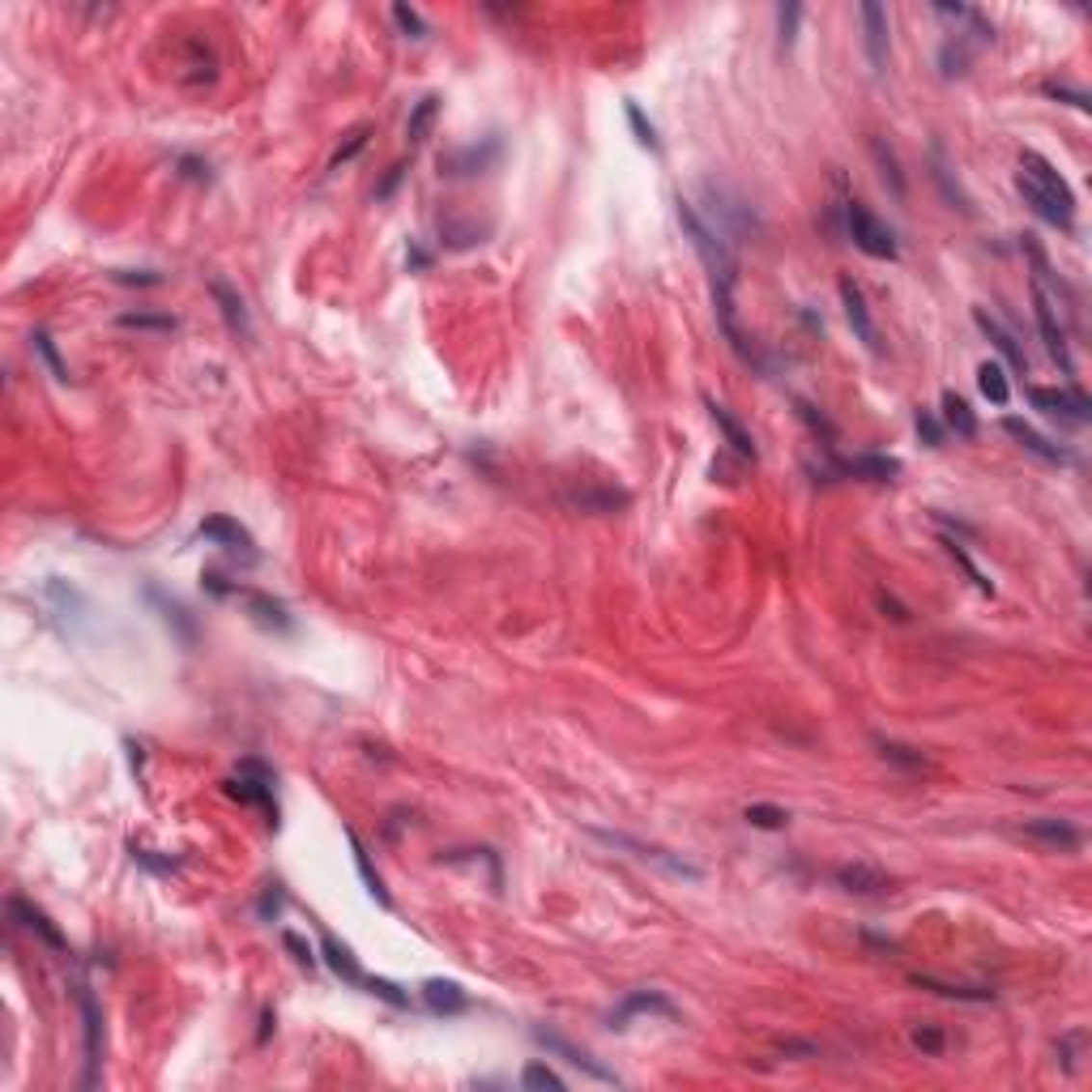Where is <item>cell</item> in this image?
I'll return each mask as SVG.
<instances>
[{"mask_svg": "<svg viewBox=\"0 0 1092 1092\" xmlns=\"http://www.w3.org/2000/svg\"><path fill=\"white\" fill-rule=\"evenodd\" d=\"M1016 188H1020L1025 205L1041 218V222L1058 226V231H1071V222H1076V193H1071V184L1062 180L1058 167L1050 163V158H1041L1037 150L1020 154Z\"/></svg>", "mask_w": 1092, "mask_h": 1092, "instance_id": "cell-1", "label": "cell"}, {"mask_svg": "<svg viewBox=\"0 0 1092 1092\" xmlns=\"http://www.w3.org/2000/svg\"><path fill=\"white\" fill-rule=\"evenodd\" d=\"M674 210H679V222H683V231L691 235V244H696V252H700V261H704V270H709V277H713V295H734V277H739V261H734V244L730 240H721L717 231H713L709 222H704V214L696 210L691 201H674Z\"/></svg>", "mask_w": 1092, "mask_h": 1092, "instance_id": "cell-2", "label": "cell"}, {"mask_svg": "<svg viewBox=\"0 0 1092 1092\" xmlns=\"http://www.w3.org/2000/svg\"><path fill=\"white\" fill-rule=\"evenodd\" d=\"M841 214H845V231H849V240H853L858 252H867L871 261H897V256H900L897 235H892L862 201H853V196H849V201L841 205Z\"/></svg>", "mask_w": 1092, "mask_h": 1092, "instance_id": "cell-3", "label": "cell"}, {"mask_svg": "<svg viewBox=\"0 0 1092 1092\" xmlns=\"http://www.w3.org/2000/svg\"><path fill=\"white\" fill-rule=\"evenodd\" d=\"M1032 307H1037V329H1041V342H1046L1050 359H1058V367L1071 376L1076 363H1071V351H1067V329H1062V316H1058V295H1050L1037 277H1032Z\"/></svg>", "mask_w": 1092, "mask_h": 1092, "instance_id": "cell-4", "label": "cell"}, {"mask_svg": "<svg viewBox=\"0 0 1092 1092\" xmlns=\"http://www.w3.org/2000/svg\"><path fill=\"white\" fill-rule=\"evenodd\" d=\"M226 793L231 798L247 802V807H261L265 819L277 823V802H273V772L265 768L261 760H244L240 772H235L231 781H226Z\"/></svg>", "mask_w": 1092, "mask_h": 1092, "instance_id": "cell-5", "label": "cell"}, {"mask_svg": "<svg viewBox=\"0 0 1092 1092\" xmlns=\"http://www.w3.org/2000/svg\"><path fill=\"white\" fill-rule=\"evenodd\" d=\"M1028 402L1037 405V410H1046L1050 419L1058 423H1071V427H1084L1092 419V402L1084 393L1076 389V384H1067V389H1028Z\"/></svg>", "mask_w": 1092, "mask_h": 1092, "instance_id": "cell-6", "label": "cell"}, {"mask_svg": "<svg viewBox=\"0 0 1092 1092\" xmlns=\"http://www.w3.org/2000/svg\"><path fill=\"white\" fill-rule=\"evenodd\" d=\"M593 837L607 841L611 849H628V853H637L640 862H658V867H666L670 875H679V879H704V871H700V867H691L688 858H679V853H670V849L644 845V841H632V837H623V832H602V828H593Z\"/></svg>", "mask_w": 1092, "mask_h": 1092, "instance_id": "cell-7", "label": "cell"}, {"mask_svg": "<svg viewBox=\"0 0 1092 1092\" xmlns=\"http://www.w3.org/2000/svg\"><path fill=\"white\" fill-rule=\"evenodd\" d=\"M231 602H240L244 614L265 632H291L295 619L273 593H261V589H244V585H231Z\"/></svg>", "mask_w": 1092, "mask_h": 1092, "instance_id": "cell-8", "label": "cell"}, {"mask_svg": "<svg viewBox=\"0 0 1092 1092\" xmlns=\"http://www.w3.org/2000/svg\"><path fill=\"white\" fill-rule=\"evenodd\" d=\"M1002 431H1007L1025 453L1037 456V461H1046V465H1071V449H1062V444L1046 440L1037 427L1025 423V419H1016V414H1007V419H1002Z\"/></svg>", "mask_w": 1092, "mask_h": 1092, "instance_id": "cell-9", "label": "cell"}, {"mask_svg": "<svg viewBox=\"0 0 1092 1092\" xmlns=\"http://www.w3.org/2000/svg\"><path fill=\"white\" fill-rule=\"evenodd\" d=\"M196 533H201L205 542L222 546L226 555H240V559H256V542H252V533H247L240 521H231V516H210V521L196 525Z\"/></svg>", "mask_w": 1092, "mask_h": 1092, "instance_id": "cell-10", "label": "cell"}, {"mask_svg": "<svg viewBox=\"0 0 1092 1092\" xmlns=\"http://www.w3.org/2000/svg\"><path fill=\"white\" fill-rule=\"evenodd\" d=\"M841 307H845V321L853 337H858L867 351H879V333H875V321H871V307H867V295L853 277H841Z\"/></svg>", "mask_w": 1092, "mask_h": 1092, "instance_id": "cell-11", "label": "cell"}, {"mask_svg": "<svg viewBox=\"0 0 1092 1092\" xmlns=\"http://www.w3.org/2000/svg\"><path fill=\"white\" fill-rule=\"evenodd\" d=\"M1016 832H1020V837H1028V841H1037V845L1062 849V853L1084 845V832H1079L1071 819H1025Z\"/></svg>", "mask_w": 1092, "mask_h": 1092, "instance_id": "cell-12", "label": "cell"}, {"mask_svg": "<svg viewBox=\"0 0 1092 1092\" xmlns=\"http://www.w3.org/2000/svg\"><path fill=\"white\" fill-rule=\"evenodd\" d=\"M858 13H862V43H867V61H871L875 73H883V68H888V9L875 5V0H867Z\"/></svg>", "mask_w": 1092, "mask_h": 1092, "instance_id": "cell-13", "label": "cell"}, {"mask_svg": "<svg viewBox=\"0 0 1092 1092\" xmlns=\"http://www.w3.org/2000/svg\"><path fill=\"white\" fill-rule=\"evenodd\" d=\"M973 325H977V329H981V333H986V337H990V342H995V351H999V354H1002V359H1007L1011 367H1016V372H1028V359H1025V346H1020V342H1016V333H1011V329H1007V325H1002V321H999V316H990V312H986V307H973Z\"/></svg>", "mask_w": 1092, "mask_h": 1092, "instance_id": "cell-14", "label": "cell"}, {"mask_svg": "<svg viewBox=\"0 0 1092 1092\" xmlns=\"http://www.w3.org/2000/svg\"><path fill=\"white\" fill-rule=\"evenodd\" d=\"M640 1011H644V1016H666V1020L679 1016V1007H674L662 990H637V995L623 999V1007L611 1016V1028H623L632 1016H640Z\"/></svg>", "mask_w": 1092, "mask_h": 1092, "instance_id": "cell-15", "label": "cell"}, {"mask_svg": "<svg viewBox=\"0 0 1092 1092\" xmlns=\"http://www.w3.org/2000/svg\"><path fill=\"white\" fill-rule=\"evenodd\" d=\"M837 883L853 897H888L892 892V879L883 871L867 867V862H849V867H837Z\"/></svg>", "mask_w": 1092, "mask_h": 1092, "instance_id": "cell-16", "label": "cell"}, {"mask_svg": "<svg viewBox=\"0 0 1092 1092\" xmlns=\"http://www.w3.org/2000/svg\"><path fill=\"white\" fill-rule=\"evenodd\" d=\"M495 154H500V142H495V137H486L482 150H479V145H465V150H456V154H444V158H440V171H444V175H474V171H486Z\"/></svg>", "mask_w": 1092, "mask_h": 1092, "instance_id": "cell-17", "label": "cell"}, {"mask_svg": "<svg viewBox=\"0 0 1092 1092\" xmlns=\"http://www.w3.org/2000/svg\"><path fill=\"white\" fill-rule=\"evenodd\" d=\"M837 474H849V479H867V482H892L900 474L897 456H849V461H837Z\"/></svg>", "mask_w": 1092, "mask_h": 1092, "instance_id": "cell-18", "label": "cell"}, {"mask_svg": "<svg viewBox=\"0 0 1092 1092\" xmlns=\"http://www.w3.org/2000/svg\"><path fill=\"white\" fill-rule=\"evenodd\" d=\"M9 913H13V918L22 922V926L31 930V935H39V939H43V943H47V948H52V951H68L65 935H61V930L52 926V918H47L43 909H35V905H26V900H17V897H13V900H9Z\"/></svg>", "mask_w": 1092, "mask_h": 1092, "instance_id": "cell-19", "label": "cell"}, {"mask_svg": "<svg viewBox=\"0 0 1092 1092\" xmlns=\"http://www.w3.org/2000/svg\"><path fill=\"white\" fill-rule=\"evenodd\" d=\"M423 1002L435 1011V1016H456V1011L470 1007V995H465L456 981L431 977V981H423Z\"/></svg>", "mask_w": 1092, "mask_h": 1092, "instance_id": "cell-20", "label": "cell"}, {"mask_svg": "<svg viewBox=\"0 0 1092 1092\" xmlns=\"http://www.w3.org/2000/svg\"><path fill=\"white\" fill-rule=\"evenodd\" d=\"M210 295L218 299V307H222V321L231 325V333H240V337H252V321H247V307H244V299H240V295H235L231 286L222 282V277H214V282H210Z\"/></svg>", "mask_w": 1092, "mask_h": 1092, "instance_id": "cell-21", "label": "cell"}, {"mask_svg": "<svg viewBox=\"0 0 1092 1092\" xmlns=\"http://www.w3.org/2000/svg\"><path fill=\"white\" fill-rule=\"evenodd\" d=\"M709 414H713V423L721 427V435H726V444L739 456H747V461H756V440H751V431L742 427L734 414L726 410V405H717V402H709Z\"/></svg>", "mask_w": 1092, "mask_h": 1092, "instance_id": "cell-22", "label": "cell"}, {"mask_svg": "<svg viewBox=\"0 0 1092 1092\" xmlns=\"http://www.w3.org/2000/svg\"><path fill=\"white\" fill-rule=\"evenodd\" d=\"M943 427L956 431L960 440H977V414L969 410V402L960 393H943Z\"/></svg>", "mask_w": 1092, "mask_h": 1092, "instance_id": "cell-23", "label": "cell"}, {"mask_svg": "<svg viewBox=\"0 0 1092 1092\" xmlns=\"http://www.w3.org/2000/svg\"><path fill=\"white\" fill-rule=\"evenodd\" d=\"M77 999H82V1016H86V1084H94V1071H98V1028H103V1016H98V1002L91 990H77Z\"/></svg>", "mask_w": 1092, "mask_h": 1092, "instance_id": "cell-24", "label": "cell"}, {"mask_svg": "<svg viewBox=\"0 0 1092 1092\" xmlns=\"http://www.w3.org/2000/svg\"><path fill=\"white\" fill-rule=\"evenodd\" d=\"M321 951H325V965H329L337 977L351 981V986H363V969H359V960H354V951L346 948V943H337L333 935H325V939H321Z\"/></svg>", "mask_w": 1092, "mask_h": 1092, "instance_id": "cell-25", "label": "cell"}, {"mask_svg": "<svg viewBox=\"0 0 1092 1092\" xmlns=\"http://www.w3.org/2000/svg\"><path fill=\"white\" fill-rule=\"evenodd\" d=\"M435 116H440V94H423L419 103L410 107V120H405V142L410 145H423L427 133H431Z\"/></svg>", "mask_w": 1092, "mask_h": 1092, "instance_id": "cell-26", "label": "cell"}, {"mask_svg": "<svg viewBox=\"0 0 1092 1092\" xmlns=\"http://www.w3.org/2000/svg\"><path fill=\"white\" fill-rule=\"evenodd\" d=\"M913 986L935 990V995H943V999H960V1002H986V999H995V990H981V986H951V981L926 977V973H913Z\"/></svg>", "mask_w": 1092, "mask_h": 1092, "instance_id": "cell-27", "label": "cell"}, {"mask_svg": "<svg viewBox=\"0 0 1092 1092\" xmlns=\"http://www.w3.org/2000/svg\"><path fill=\"white\" fill-rule=\"evenodd\" d=\"M538 1041H542V1046H546V1050H555V1054H563V1058H568V1062H572V1067H581V1071H589V1076H593V1079H614V1076H611V1071H602V1067H598V1062H593L589 1054H585V1050H577V1046H568V1041H563V1037H555V1032H538Z\"/></svg>", "mask_w": 1092, "mask_h": 1092, "instance_id": "cell-28", "label": "cell"}, {"mask_svg": "<svg viewBox=\"0 0 1092 1092\" xmlns=\"http://www.w3.org/2000/svg\"><path fill=\"white\" fill-rule=\"evenodd\" d=\"M977 389H981V397H986V402H995V405H1007V402H1011L1007 372H1002L999 363H981V367H977Z\"/></svg>", "mask_w": 1092, "mask_h": 1092, "instance_id": "cell-29", "label": "cell"}, {"mask_svg": "<svg viewBox=\"0 0 1092 1092\" xmlns=\"http://www.w3.org/2000/svg\"><path fill=\"white\" fill-rule=\"evenodd\" d=\"M346 841H351V849H354V867H359V875H363V883H367V892H372L376 900H380L384 909H393V897L384 892V883H380V875L372 871V858H367V849H363V841L354 837V832H346Z\"/></svg>", "mask_w": 1092, "mask_h": 1092, "instance_id": "cell-30", "label": "cell"}, {"mask_svg": "<svg viewBox=\"0 0 1092 1092\" xmlns=\"http://www.w3.org/2000/svg\"><path fill=\"white\" fill-rule=\"evenodd\" d=\"M879 756L888 760V764H897V768H905V772L930 768V760L922 756L918 747H905V742H897V739H879Z\"/></svg>", "mask_w": 1092, "mask_h": 1092, "instance_id": "cell-31", "label": "cell"}, {"mask_svg": "<svg viewBox=\"0 0 1092 1092\" xmlns=\"http://www.w3.org/2000/svg\"><path fill=\"white\" fill-rule=\"evenodd\" d=\"M572 504H577L581 512H614V508H628V491H581L572 495Z\"/></svg>", "mask_w": 1092, "mask_h": 1092, "instance_id": "cell-32", "label": "cell"}, {"mask_svg": "<svg viewBox=\"0 0 1092 1092\" xmlns=\"http://www.w3.org/2000/svg\"><path fill=\"white\" fill-rule=\"evenodd\" d=\"M120 329H150V333H175L180 321L167 312H124L120 316Z\"/></svg>", "mask_w": 1092, "mask_h": 1092, "instance_id": "cell-33", "label": "cell"}, {"mask_svg": "<svg viewBox=\"0 0 1092 1092\" xmlns=\"http://www.w3.org/2000/svg\"><path fill=\"white\" fill-rule=\"evenodd\" d=\"M871 150H875V163H879V175H883V184H888V188H892V193H897V196H905V180H900L897 154H892L888 145L879 142V137H875V142H871Z\"/></svg>", "mask_w": 1092, "mask_h": 1092, "instance_id": "cell-34", "label": "cell"}, {"mask_svg": "<svg viewBox=\"0 0 1092 1092\" xmlns=\"http://www.w3.org/2000/svg\"><path fill=\"white\" fill-rule=\"evenodd\" d=\"M943 546H948V555H951V559H956V563H960V568H965V572H969V581H973V585H977V589H981V593H995V585H990V577H986V572H981V568H977V563H973V559H969V551H965V542H956V538H943Z\"/></svg>", "mask_w": 1092, "mask_h": 1092, "instance_id": "cell-35", "label": "cell"}, {"mask_svg": "<svg viewBox=\"0 0 1092 1092\" xmlns=\"http://www.w3.org/2000/svg\"><path fill=\"white\" fill-rule=\"evenodd\" d=\"M31 346H35V354H39V359H43V363H47V372H52V376H56V380H61V384H65V380H68V367L61 363V354H56V346H52V337H47L43 329H39V333L31 337Z\"/></svg>", "mask_w": 1092, "mask_h": 1092, "instance_id": "cell-36", "label": "cell"}, {"mask_svg": "<svg viewBox=\"0 0 1092 1092\" xmlns=\"http://www.w3.org/2000/svg\"><path fill=\"white\" fill-rule=\"evenodd\" d=\"M363 990L367 995H376V999H384V1002H393V1007H410V995H405L397 981H389V977H363Z\"/></svg>", "mask_w": 1092, "mask_h": 1092, "instance_id": "cell-37", "label": "cell"}, {"mask_svg": "<svg viewBox=\"0 0 1092 1092\" xmlns=\"http://www.w3.org/2000/svg\"><path fill=\"white\" fill-rule=\"evenodd\" d=\"M909 1041H913V1050H922L926 1058H939L943 1054V1046H948V1037L935 1028V1025H918L909 1032Z\"/></svg>", "mask_w": 1092, "mask_h": 1092, "instance_id": "cell-38", "label": "cell"}, {"mask_svg": "<svg viewBox=\"0 0 1092 1092\" xmlns=\"http://www.w3.org/2000/svg\"><path fill=\"white\" fill-rule=\"evenodd\" d=\"M628 124H632V133H637V142L644 145V150H653V154L662 150L658 128H653V120H644V112H640L637 103H628Z\"/></svg>", "mask_w": 1092, "mask_h": 1092, "instance_id": "cell-39", "label": "cell"}, {"mask_svg": "<svg viewBox=\"0 0 1092 1092\" xmlns=\"http://www.w3.org/2000/svg\"><path fill=\"white\" fill-rule=\"evenodd\" d=\"M751 823V828H786L790 823V811L781 807H768V802H756V807H747V816H742Z\"/></svg>", "mask_w": 1092, "mask_h": 1092, "instance_id": "cell-40", "label": "cell"}, {"mask_svg": "<svg viewBox=\"0 0 1092 1092\" xmlns=\"http://www.w3.org/2000/svg\"><path fill=\"white\" fill-rule=\"evenodd\" d=\"M393 22H397V31H402L405 39H414V43H423V39H427V22L414 13L410 5H393Z\"/></svg>", "mask_w": 1092, "mask_h": 1092, "instance_id": "cell-41", "label": "cell"}, {"mask_svg": "<svg viewBox=\"0 0 1092 1092\" xmlns=\"http://www.w3.org/2000/svg\"><path fill=\"white\" fill-rule=\"evenodd\" d=\"M521 1084L525 1088H551V1092H563V1076H555L546 1062H530L525 1067V1076H521Z\"/></svg>", "mask_w": 1092, "mask_h": 1092, "instance_id": "cell-42", "label": "cell"}, {"mask_svg": "<svg viewBox=\"0 0 1092 1092\" xmlns=\"http://www.w3.org/2000/svg\"><path fill=\"white\" fill-rule=\"evenodd\" d=\"M798 22H802V5H793V0H786V5L777 9V26H781V47H793V39H798Z\"/></svg>", "mask_w": 1092, "mask_h": 1092, "instance_id": "cell-43", "label": "cell"}, {"mask_svg": "<svg viewBox=\"0 0 1092 1092\" xmlns=\"http://www.w3.org/2000/svg\"><path fill=\"white\" fill-rule=\"evenodd\" d=\"M913 423H918V435H922V444H930V449H939V444H943V423H939L935 414L926 410V405H922V410L913 414Z\"/></svg>", "mask_w": 1092, "mask_h": 1092, "instance_id": "cell-44", "label": "cell"}, {"mask_svg": "<svg viewBox=\"0 0 1092 1092\" xmlns=\"http://www.w3.org/2000/svg\"><path fill=\"white\" fill-rule=\"evenodd\" d=\"M1041 94H1046V98H1058V103H1071L1076 112H1088V107H1092L1084 91H1071V86H1058V82H1046V86H1041Z\"/></svg>", "mask_w": 1092, "mask_h": 1092, "instance_id": "cell-45", "label": "cell"}, {"mask_svg": "<svg viewBox=\"0 0 1092 1092\" xmlns=\"http://www.w3.org/2000/svg\"><path fill=\"white\" fill-rule=\"evenodd\" d=\"M1084 1041H1088L1084 1032H1067V1037L1058 1041V1058H1062V1071H1067V1076L1076 1071V1062H1079V1050H1084Z\"/></svg>", "mask_w": 1092, "mask_h": 1092, "instance_id": "cell-46", "label": "cell"}, {"mask_svg": "<svg viewBox=\"0 0 1092 1092\" xmlns=\"http://www.w3.org/2000/svg\"><path fill=\"white\" fill-rule=\"evenodd\" d=\"M367 137H372V128H354V133H351V142H346V145H342V150H337V154H333V167H342V163H351V158H354V154H359V150H363V145H367Z\"/></svg>", "mask_w": 1092, "mask_h": 1092, "instance_id": "cell-47", "label": "cell"}, {"mask_svg": "<svg viewBox=\"0 0 1092 1092\" xmlns=\"http://www.w3.org/2000/svg\"><path fill=\"white\" fill-rule=\"evenodd\" d=\"M282 943H286V951H291V956H295V960H299V965H303V969H312V965H316V956H312V948H307V943H303L299 935H295V930H286V935H282Z\"/></svg>", "mask_w": 1092, "mask_h": 1092, "instance_id": "cell-48", "label": "cell"}, {"mask_svg": "<svg viewBox=\"0 0 1092 1092\" xmlns=\"http://www.w3.org/2000/svg\"><path fill=\"white\" fill-rule=\"evenodd\" d=\"M133 862H142V867L158 871V875H171V871H175L171 858H154V849H137V845H133Z\"/></svg>", "mask_w": 1092, "mask_h": 1092, "instance_id": "cell-49", "label": "cell"}, {"mask_svg": "<svg viewBox=\"0 0 1092 1092\" xmlns=\"http://www.w3.org/2000/svg\"><path fill=\"white\" fill-rule=\"evenodd\" d=\"M402 175H405V163H393V167H389V175H384V184L376 188V201H389L393 188L402 184Z\"/></svg>", "mask_w": 1092, "mask_h": 1092, "instance_id": "cell-50", "label": "cell"}, {"mask_svg": "<svg viewBox=\"0 0 1092 1092\" xmlns=\"http://www.w3.org/2000/svg\"><path fill=\"white\" fill-rule=\"evenodd\" d=\"M116 282H124V286H158L163 277H158V273H128V270H120V273H116Z\"/></svg>", "mask_w": 1092, "mask_h": 1092, "instance_id": "cell-51", "label": "cell"}, {"mask_svg": "<svg viewBox=\"0 0 1092 1092\" xmlns=\"http://www.w3.org/2000/svg\"><path fill=\"white\" fill-rule=\"evenodd\" d=\"M879 607H883V611H892V619H897V623H905V619H909V611L900 607V602L892 598V593H879Z\"/></svg>", "mask_w": 1092, "mask_h": 1092, "instance_id": "cell-52", "label": "cell"}, {"mask_svg": "<svg viewBox=\"0 0 1092 1092\" xmlns=\"http://www.w3.org/2000/svg\"><path fill=\"white\" fill-rule=\"evenodd\" d=\"M277 909H282V892H277V883H273V888L265 892V900H261V913L270 918V913H277Z\"/></svg>", "mask_w": 1092, "mask_h": 1092, "instance_id": "cell-53", "label": "cell"}]
</instances>
